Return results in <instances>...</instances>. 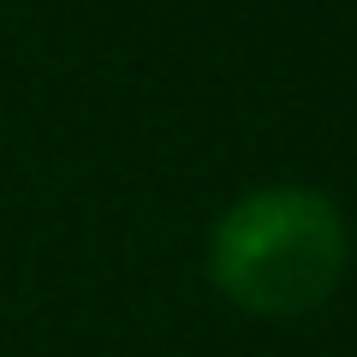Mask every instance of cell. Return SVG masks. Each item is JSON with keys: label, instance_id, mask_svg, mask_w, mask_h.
Here are the masks:
<instances>
[{"label": "cell", "instance_id": "cell-1", "mask_svg": "<svg viewBox=\"0 0 357 357\" xmlns=\"http://www.w3.org/2000/svg\"><path fill=\"white\" fill-rule=\"evenodd\" d=\"M351 268L345 215L310 185H262L208 232V280L227 304L262 321L310 316Z\"/></svg>", "mask_w": 357, "mask_h": 357}]
</instances>
